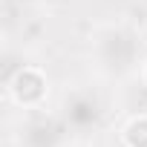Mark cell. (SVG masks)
I'll use <instances>...</instances> for the list:
<instances>
[{
    "label": "cell",
    "instance_id": "cell-7",
    "mask_svg": "<svg viewBox=\"0 0 147 147\" xmlns=\"http://www.w3.org/2000/svg\"><path fill=\"white\" fill-rule=\"evenodd\" d=\"M23 3H29V0H23Z\"/></svg>",
    "mask_w": 147,
    "mask_h": 147
},
{
    "label": "cell",
    "instance_id": "cell-5",
    "mask_svg": "<svg viewBox=\"0 0 147 147\" xmlns=\"http://www.w3.org/2000/svg\"><path fill=\"white\" fill-rule=\"evenodd\" d=\"M124 147H147V115H133L121 127Z\"/></svg>",
    "mask_w": 147,
    "mask_h": 147
},
{
    "label": "cell",
    "instance_id": "cell-4",
    "mask_svg": "<svg viewBox=\"0 0 147 147\" xmlns=\"http://www.w3.org/2000/svg\"><path fill=\"white\" fill-rule=\"evenodd\" d=\"M61 115L63 121L69 124V130H75V133H84L90 127H95L101 121V101L95 92L90 90H75V92H69L61 104Z\"/></svg>",
    "mask_w": 147,
    "mask_h": 147
},
{
    "label": "cell",
    "instance_id": "cell-1",
    "mask_svg": "<svg viewBox=\"0 0 147 147\" xmlns=\"http://www.w3.org/2000/svg\"><path fill=\"white\" fill-rule=\"evenodd\" d=\"M92 61L95 69L107 78H124L141 66V38L130 26H104L92 38Z\"/></svg>",
    "mask_w": 147,
    "mask_h": 147
},
{
    "label": "cell",
    "instance_id": "cell-6",
    "mask_svg": "<svg viewBox=\"0 0 147 147\" xmlns=\"http://www.w3.org/2000/svg\"><path fill=\"white\" fill-rule=\"evenodd\" d=\"M138 75H141V81H144V87H147V63L138 66Z\"/></svg>",
    "mask_w": 147,
    "mask_h": 147
},
{
    "label": "cell",
    "instance_id": "cell-2",
    "mask_svg": "<svg viewBox=\"0 0 147 147\" xmlns=\"http://www.w3.org/2000/svg\"><path fill=\"white\" fill-rule=\"evenodd\" d=\"M66 141H69V124L63 121V115L58 118L32 110V115L20 130V147H66Z\"/></svg>",
    "mask_w": 147,
    "mask_h": 147
},
{
    "label": "cell",
    "instance_id": "cell-3",
    "mask_svg": "<svg viewBox=\"0 0 147 147\" xmlns=\"http://www.w3.org/2000/svg\"><path fill=\"white\" fill-rule=\"evenodd\" d=\"M6 90L23 110H40L49 92V81L38 66H23L18 75H6Z\"/></svg>",
    "mask_w": 147,
    "mask_h": 147
}]
</instances>
